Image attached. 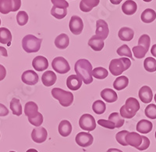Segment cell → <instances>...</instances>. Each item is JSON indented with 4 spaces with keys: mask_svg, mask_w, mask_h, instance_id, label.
<instances>
[{
    "mask_svg": "<svg viewBox=\"0 0 156 152\" xmlns=\"http://www.w3.org/2000/svg\"><path fill=\"white\" fill-rule=\"evenodd\" d=\"M74 70L76 75L80 78L84 84L89 85L93 82L92 65L86 59L78 60L74 65Z\"/></svg>",
    "mask_w": 156,
    "mask_h": 152,
    "instance_id": "6da1fadb",
    "label": "cell"
},
{
    "mask_svg": "<svg viewBox=\"0 0 156 152\" xmlns=\"http://www.w3.org/2000/svg\"><path fill=\"white\" fill-rule=\"evenodd\" d=\"M140 105L138 100L133 97L126 99L125 104L120 108V115L123 118H132L140 110Z\"/></svg>",
    "mask_w": 156,
    "mask_h": 152,
    "instance_id": "7a4b0ae2",
    "label": "cell"
},
{
    "mask_svg": "<svg viewBox=\"0 0 156 152\" xmlns=\"http://www.w3.org/2000/svg\"><path fill=\"white\" fill-rule=\"evenodd\" d=\"M131 66L130 60L126 57H121L119 59H113L110 61L108 65L110 73L114 76H119L122 72L128 70Z\"/></svg>",
    "mask_w": 156,
    "mask_h": 152,
    "instance_id": "3957f363",
    "label": "cell"
},
{
    "mask_svg": "<svg viewBox=\"0 0 156 152\" xmlns=\"http://www.w3.org/2000/svg\"><path fill=\"white\" fill-rule=\"evenodd\" d=\"M41 39H38L33 35H27L24 36L22 40V47L25 52L28 54L37 53L41 48Z\"/></svg>",
    "mask_w": 156,
    "mask_h": 152,
    "instance_id": "277c9868",
    "label": "cell"
},
{
    "mask_svg": "<svg viewBox=\"0 0 156 152\" xmlns=\"http://www.w3.org/2000/svg\"><path fill=\"white\" fill-rule=\"evenodd\" d=\"M53 98L58 100L62 107H69L73 102V94L71 92L66 91L60 88H53L51 90Z\"/></svg>",
    "mask_w": 156,
    "mask_h": 152,
    "instance_id": "5b68a950",
    "label": "cell"
},
{
    "mask_svg": "<svg viewBox=\"0 0 156 152\" xmlns=\"http://www.w3.org/2000/svg\"><path fill=\"white\" fill-rule=\"evenodd\" d=\"M51 67L55 72L59 74H66L70 70L69 63L62 57H57L54 58L51 62Z\"/></svg>",
    "mask_w": 156,
    "mask_h": 152,
    "instance_id": "8992f818",
    "label": "cell"
},
{
    "mask_svg": "<svg viewBox=\"0 0 156 152\" xmlns=\"http://www.w3.org/2000/svg\"><path fill=\"white\" fill-rule=\"evenodd\" d=\"M79 125L83 130L90 132L94 130L96 128L95 119L90 114H83L79 120Z\"/></svg>",
    "mask_w": 156,
    "mask_h": 152,
    "instance_id": "52a82bcc",
    "label": "cell"
},
{
    "mask_svg": "<svg viewBox=\"0 0 156 152\" xmlns=\"http://www.w3.org/2000/svg\"><path fill=\"white\" fill-rule=\"evenodd\" d=\"M76 143L81 147H87L93 143L94 138L89 132H79L75 138Z\"/></svg>",
    "mask_w": 156,
    "mask_h": 152,
    "instance_id": "ba28073f",
    "label": "cell"
},
{
    "mask_svg": "<svg viewBox=\"0 0 156 152\" xmlns=\"http://www.w3.org/2000/svg\"><path fill=\"white\" fill-rule=\"evenodd\" d=\"M69 27L72 34L76 35L81 34L83 28V20L80 17L73 16L69 20Z\"/></svg>",
    "mask_w": 156,
    "mask_h": 152,
    "instance_id": "9c48e42d",
    "label": "cell"
},
{
    "mask_svg": "<svg viewBox=\"0 0 156 152\" xmlns=\"http://www.w3.org/2000/svg\"><path fill=\"white\" fill-rule=\"evenodd\" d=\"M95 35L101 38V39L105 40L108 37L109 34V28H108V24L104 20H98L96 22V31Z\"/></svg>",
    "mask_w": 156,
    "mask_h": 152,
    "instance_id": "30bf717a",
    "label": "cell"
},
{
    "mask_svg": "<svg viewBox=\"0 0 156 152\" xmlns=\"http://www.w3.org/2000/svg\"><path fill=\"white\" fill-rule=\"evenodd\" d=\"M48 137V132L44 128H34L31 132V138L33 141L37 143H44Z\"/></svg>",
    "mask_w": 156,
    "mask_h": 152,
    "instance_id": "8fae6325",
    "label": "cell"
},
{
    "mask_svg": "<svg viewBox=\"0 0 156 152\" xmlns=\"http://www.w3.org/2000/svg\"><path fill=\"white\" fill-rule=\"evenodd\" d=\"M22 82L28 86H34L38 82V75L34 71L27 70L25 71L21 76Z\"/></svg>",
    "mask_w": 156,
    "mask_h": 152,
    "instance_id": "7c38bea8",
    "label": "cell"
},
{
    "mask_svg": "<svg viewBox=\"0 0 156 152\" xmlns=\"http://www.w3.org/2000/svg\"><path fill=\"white\" fill-rule=\"evenodd\" d=\"M139 98L140 101L144 104H149L153 99V93L151 89L147 86H142L139 90Z\"/></svg>",
    "mask_w": 156,
    "mask_h": 152,
    "instance_id": "4fadbf2b",
    "label": "cell"
},
{
    "mask_svg": "<svg viewBox=\"0 0 156 152\" xmlns=\"http://www.w3.org/2000/svg\"><path fill=\"white\" fill-rule=\"evenodd\" d=\"M32 66L37 72H44L48 68V61L42 56H37L32 61Z\"/></svg>",
    "mask_w": 156,
    "mask_h": 152,
    "instance_id": "5bb4252c",
    "label": "cell"
},
{
    "mask_svg": "<svg viewBox=\"0 0 156 152\" xmlns=\"http://www.w3.org/2000/svg\"><path fill=\"white\" fill-rule=\"evenodd\" d=\"M126 142L127 145H129L131 147L136 148V147H138L141 144L142 136L138 134L137 132H129L126 136Z\"/></svg>",
    "mask_w": 156,
    "mask_h": 152,
    "instance_id": "9a60e30c",
    "label": "cell"
},
{
    "mask_svg": "<svg viewBox=\"0 0 156 152\" xmlns=\"http://www.w3.org/2000/svg\"><path fill=\"white\" fill-rule=\"evenodd\" d=\"M66 86L70 90L76 91L81 87L82 80L76 75H71L66 79Z\"/></svg>",
    "mask_w": 156,
    "mask_h": 152,
    "instance_id": "2e32d148",
    "label": "cell"
},
{
    "mask_svg": "<svg viewBox=\"0 0 156 152\" xmlns=\"http://www.w3.org/2000/svg\"><path fill=\"white\" fill-rule=\"evenodd\" d=\"M153 129V124L151 122L146 119L140 120L138 123L136 124V131L141 134H147L151 132Z\"/></svg>",
    "mask_w": 156,
    "mask_h": 152,
    "instance_id": "e0dca14e",
    "label": "cell"
},
{
    "mask_svg": "<svg viewBox=\"0 0 156 152\" xmlns=\"http://www.w3.org/2000/svg\"><path fill=\"white\" fill-rule=\"evenodd\" d=\"M56 75L52 71L44 72L42 76H41L42 83L44 84V86H47V87H49V86H51L52 85L55 84V82H56Z\"/></svg>",
    "mask_w": 156,
    "mask_h": 152,
    "instance_id": "ac0fdd59",
    "label": "cell"
},
{
    "mask_svg": "<svg viewBox=\"0 0 156 152\" xmlns=\"http://www.w3.org/2000/svg\"><path fill=\"white\" fill-rule=\"evenodd\" d=\"M101 97L107 103H114L118 99L117 93L112 89H104L101 92Z\"/></svg>",
    "mask_w": 156,
    "mask_h": 152,
    "instance_id": "d6986e66",
    "label": "cell"
},
{
    "mask_svg": "<svg viewBox=\"0 0 156 152\" xmlns=\"http://www.w3.org/2000/svg\"><path fill=\"white\" fill-rule=\"evenodd\" d=\"M137 9V5L133 0H126L122 5V11L128 16L134 14Z\"/></svg>",
    "mask_w": 156,
    "mask_h": 152,
    "instance_id": "ffe728a7",
    "label": "cell"
},
{
    "mask_svg": "<svg viewBox=\"0 0 156 152\" xmlns=\"http://www.w3.org/2000/svg\"><path fill=\"white\" fill-rule=\"evenodd\" d=\"M72 130H73L72 125L67 120H62L58 125V131L59 132V134L63 136V137H66V136H69L71 132H72Z\"/></svg>",
    "mask_w": 156,
    "mask_h": 152,
    "instance_id": "44dd1931",
    "label": "cell"
},
{
    "mask_svg": "<svg viewBox=\"0 0 156 152\" xmlns=\"http://www.w3.org/2000/svg\"><path fill=\"white\" fill-rule=\"evenodd\" d=\"M88 45L94 51H101L105 46L104 40L97 35H93L88 41Z\"/></svg>",
    "mask_w": 156,
    "mask_h": 152,
    "instance_id": "7402d4cb",
    "label": "cell"
},
{
    "mask_svg": "<svg viewBox=\"0 0 156 152\" xmlns=\"http://www.w3.org/2000/svg\"><path fill=\"white\" fill-rule=\"evenodd\" d=\"M69 44V36L66 34H60L57 36L55 39V45L59 50H65Z\"/></svg>",
    "mask_w": 156,
    "mask_h": 152,
    "instance_id": "603a6c76",
    "label": "cell"
},
{
    "mask_svg": "<svg viewBox=\"0 0 156 152\" xmlns=\"http://www.w3.org/2000/svg\"><path fill=\"white\" fill-rule=\"evenodd\" d=\"M100 2V0H81L80 2V9L83 12H90L93 8L96 7Z\"/></svg>",
    "mask_w": 156,
    "mask_h": 152,
    "instance_id": "cb8c5ba5",
    "label": "cell"
},
{
    "mask_svg": "<svg viewBox=\"0 0 156 152\" xmlns=\"http://www.w3.org/2000/svg\"><path fill=\"white\" fill-rule=\"evenodd\" d=\"M118 35H119V38L122 40V41L129 42L131 41L133 39L134 32H133V29L129 28L127 27H124L122 28L119 31Z\"/></svg>",
    "mask_w": 156,
    "mask_h": 152,
    "instance_id": "d4e9b609",
    "label": "cell"
},
{
    "mask_svg": "<svg viewBox=\"0 0 156 152\" xmlns=\"http://www.w3.org/2000/svg\"><path fill=\"white\" fill-rule=\"evenodd\" d=\"M129 84V79L126 76L122 75V76H119L118 78L115 79V80L113 82V87L115 90H124L125 88H126Z\"/></svg>",
    "mask_w": 156,
    "mask_h": 152,
    "instance_id": "484cf974",
    "label": "cell"
},
{
    "mask_svg": "<svg viewBox=\"0 0 156 152\" xmlns=\"http://www.w3.org/2000/svg\"><path fill=\"white\" fill-rule=\"evenodd\" d=\"M140 19L144 23L150 24L156 19V13L152 9H146L143 11L140 16Z\"/></svg>",
    "mask_w": 156,
    "mask_h": 152,
    "instance_id": "4316f807",
    "label": "cell"
},
{
    "mask_svg": "<svg viewBox=\"0 0 156 152\" xmlns=\"http://www.w3.org/2000/svg\"><path fill=\"white\" fill-rule=\"evenodd\" d=\"M9 107H10L12 114L14 115H16V116H20L22 115V113H23L21 103H20L19 99L12 98V100L10 101Z\"/></svg>",
    "mask_w": 156,
    "mask_h": 152,
    "instance_id": "83f0119b",
    "label": "cell"
},
{
    "mask_svg": "<svg viewBox=\"0 0 156 152\" xmlns=\"http://www.w3.org/2000/svg\"><path fill=\"white\" fill-rule=\"evenodd\" d=\"M12 41V34L6 28H0V43L10 45Z\"/></svg>",
    "mask_w": 156,
    "mask_h": 152,
    "instance_id": "f1b7e54d",
    "label": "cell"
},
{
    "mask_svg": "<svg viewBox=\"0 0 156 152\" xmlns=\"http://www.w3.org/2000/svg\"><path fill=\"white\" fill-rule=\"evenodd\" d=\"M108 120L111 121L112 123H114L115 128H120L124 125L125 120L122 118L120 114L118 112H112L111 115L108 116Z\"/></svg>",
    "mask_w": 156,
    "mask_h": 152,
    "instance_id": "f546056e",
    "label": "cell"
},
{
    "mask_svg": "<svg viewBox=\"0 0 156 152\" xmlns=\"http://www.w3.org/2000/svg\"><path fill=\"white\" fill-rule=\"evenodd\" d=\"M37 112H38V106L36 103L33 102V101H29L25 104L24 114L27 117L32 116Z\"/></svg>",
    "mask_w": 156,
    "mask_h": 152,
    "instance_id": "4dcf8cb0",
    "label": "cell"
},
{
    "mask_svg": "<svg viewBox=\"0 0 156 152\" xmlns=\"http://www.w3.org/2000/svg\"><path fill=\"white\" fill-rule=\"evenodd\" d=\"M12 0H0V13L2 14H8L9 12H12Z\"/></svg>",
    "mask_w": 156,
    "mask_h": 152,
    "instance_id": "1f68e13d",
    "label": "cell"
},
{
    "mask_svg": "<svg viewBox=\"0 0 156 152\" xmlns=\"http://www.w3.org/2000/svg\"><path fill=\"white\" fill-rule=\"evenodd\" d=\"M51 14L55 17L56 19L61 20L64 18L67 14V9L61 7H56V6H52L51 9Z\"/></svg>",
    "mask_w": 156,
    "mask_h": 152,
    "instance_id": "d6a6232c",
    "label": "cell"
},
{
    "mask_svg": "<svg viewBox=\"0 0 156 152\" xmlns=\"http://www.w3.org/2000/svg\"><path fill=\"white\" fill-rule=\"evenodd\" d=\"M108 75V72L104 68L98 67L92 70V76L97 79H105Z\"/></svg>",
    "mask_w": 156,
    "mask_h": 152,
    "instance_id": "836d02e7",
    "label": "cell"
},
{
    "mask_svg": "<svg viewBox=\"0 0 156 152\" xmlns=\"http://www.w3.org/2000/svg\"><path fill=\"white\" fill-rule=\"evenodd\" d=\"M92 109L94 112L97 114V115H102L103 113L105 111V110H106V105H105V104L103 102L102 100H98L94 101V104H93Z\"/></svg>",
    "mask_w": 156,
    "mask_h": 152,
    "instance_id": "e575fe53",
    "label": "cell"
},
{
    "mask_svg": "<svg viewBox=\"0 0 156 152\" xmlns=\"http://www.w3.org/2000/svg\"><path fill=\"white\" fill-rule=\"evenodd\" d=\"M144 68L148 72H156V60L151 57H147L144 61Z\"/></svg>",
    "mask_w": 156,
    "mask_h": 152,
    "instance_id": "d590c367",
    "label": "cell"
},
{
    "mask_svg": "<svg viewBox=\"0 0 156 152\" xmlns=\"http://www.w3.org/2000/svg\"><path fill=\"white\" fill-rule=\"evenodd\" d=\"M27 118H28L29 122L36 127H40L43 123V115L40 112L36 113L35 115L27 117Z\"/></svg>",
    "mask_w": 156,
    "mask_h": 152,
    "instance_id": "8d00e7d4",
    "label": "cell"
},
{
    "mask_svg": "<svg viewBox=\"0 0 156 152\" xmlns=\"http://www.w3.org/2000/svg\"><path fill=\"white\" fill-rule=\"evenodd\" d=\"M133 54L134 57L137 59H142L145 57L147 51L144 47L141 46H133Z\"/></svg>",
    "mask_w": 156,
    "mask_h": 152,
    "instance_id": "74e56055",
    "label": "cell"
},
{
    "mask_svg": "<svg viewBox=\"0 0 156 152\" xmlns=\"http://www.w3.org/2000/svg\"><path fill=\"white\" fill-rule=\"evenodd\" d=\"M116 52L117 54L121 56V57L126 56V57H128L130 59H133V55H132L131 50H130V49L129 48V46L127 45H125L124 44V45L121 46L120 47L117 49Z\"/></svg>",
    "mask_w": 156,
    "mask_h": 152,
    "instance_id": "f35d334b",
    "label": "cell"
},
{
    "mask_svg": "<svg viewBox=\"0 0 156 152\" xmlns=\"http://www.w3.org/2000/svg\"><path fill=\"white\" fill-rule=\"evenodd\" d=\"M151 45V39L150 36L147 34L142 35L138 39V46H141L144 47L147 51L149 50V47Z\"/></svg>",
    "mask_w": 156,
    "mask_h": 152,
    "instance_id": "ab89813d",
    "label": "cell"
},
{
    "mask_svg": "<svg viewBox=\"0 0 156 152\" xmlns=\"http://www.w3.org/2000/svg\"><path fill=\"white\" fill-rule=\"evenodd\" d=\"M145 115L151 119H156V105L154 104H150L147 106L144 110Z\"/></svg>",
    "mask_w": 156,
    "mask_h": 152,
    "instance_id": "60d3db41",
    "label": "cell"
},
{
    "mask_svg": "<svg viewBox=\"0 0 156 152\" xmlns=\"http://www.w3.org/2000/svg\"><path fill=\"white\" fill-rule=\"evenodd\" d=\"M29 19L28 14L25 11H20L16 15V20L18 24L20 26H23L27 23Z\"/></svg>",
    "mask_w": 156,
    "mask_h": 152,
    "instance_id": "b9f144b4",
    "label": "cell"
},
{
    "mask_svg": "<svg viewBox=\"0 0 156 152\" xmlns=\"http://www.w3.org/2000/svg\"><path fill=\"white\" fill-rule=\"evenodd\" d=\"M129 132H128L127 130H122L119 132H117V134L115 135V139H116L117 142L119 144L122 145V146H124V147L128 146L126 142V136Z\"/></svg>",
    "mask_w": 156,
    "mask_h": 152,
    "instance_id": "7bdbcfd3",
    "label": "cell"
},
{
    "mask_svg": "<svg viewBox=\"0 0 156 152\" xmlns=\"http://www.w3.org/2000/svg\"><path fill=\"white\" fill-rule=\"evenodd\" d=\"M98 124L104 128H106V129H114L115 128L114 123H112L111 121L109 120H105V119H99L98 121Z\"/></svg>",
    "mask_w": 156,
    "mask_h": 152,
    "instance_id": "ee69618b",
    "label": "cell"
},
{
    "mask_svg": "<svg viewBox=\"0 0 156 152\" xmlns=\"http://www.w3.org/2000/svg\"><path fill=\"white\" fill-rule=\"evenodd\" d=\"M149 146H150V140H149L148 138L145 136H142L141 144L138 147H136V149L139 150H144L148 148Z\"/></svg>",
    "mask_w": 156,
    "mask_h": 152,
    "instance_id": "f6af8a7d",
    "label": "cell"
},
{
    "mask_svg": "<svg viewBox=\"0 0 156 152\" xmlns=\"http://www.w3.org/2000/svg\"><path fill=\"white\" fill-rule=\"evenodd\" d=\"M51 2L53 4L54 6H56V7L65 8V9H67L69 7V3L66 0H51Z\"/></svg>",
    "mask_w": 156,
    "mask_h": 152,
    "instance_id": "bcb514c9",
    "label": "cell"
},
{
    "mask_svg": "<svg viewBox=\"0 0 156 152\" xmlns=\"http://www.w3.org/2000/svg\"><path fill=\"white\" fill-rule=\"evenodd\" d=\"M12 6H13L12 12H16L21 6V0H12Z\"/></svg>",
    "mask_w": 156,
    "mask_h": 152,
    "instance_id": "7dc6e473",
    "label": "cell"
},
{
    "mask_svg": "<svg viewBox=\"0 0 156 152\" xmlns=\"http://www.w3.org/2000/svg\"><path fill=\"white\" fill-rule=\"evenodd\" d=\"M8 114H9V110L7 109V107L2 104H0V116H6Z\"/></svg>",
    "mask_w": 156,
    "mask_h": 152,
    "instance_id": "c3c4849f",
    "label": "cell"
},
{
    "mask_svg": "<svg viewBox=\"0 0 156 152\" xmlns=\"http://www.w3.org/2000/svg\"><path fill=\"white\" fill-rule=\"evenodd\" d=\"M6 75V70L3 65H0V82L3 80Z\"/></svg>",
    "mask_w": 156,
    "mask_h": 152,
    "instance_id": "681fc988",
    "label": "cell"
},
{
    "mask_svg": "<svg viewBox=\"0 0 156 152\" xmlns=\"http://www.w3.org/2000/svg\"><path fill=\"white\" fill-rule=\"evenodd\" d=\"M0 56H3V57H8L7 50L5 47L0 46Z\"/></svg>",
    "mask_w": 156,
    "mask_h": 152,
    "instance_id": "f907efd6",
    "label": "cell"
},
{
    "mask_svg": "<svg viewBox=\"0 0 156 152\" xmlns=\"http://www.w3.org/2000/svg\"><path fill=\"white\" fill-rule=\"evenodd\" d=\"M151 54H152L154 57L156 58V44H154V45H153V46H151Z\"/></svg>",
    "mask_w": 156,
    "mask_h": 152,
    "instance_id": "816d5d0a",
    "label": "cell"
},
{
    "mask_svg": "<svg viewBox=\"0 0 156 152\" xmlns=\"http://www.w3.org/2000/svg\"><path fill=\"white\" fill-rule=\"evenodd\" d=\"M107 152H123V151H122L121 150L117 148H109L108 150H107Z\"/></svg>",
    "mask_w": 156,
    "mask_h": 152,
    "instance_id": "f5cc1de1",
    "label": "cell"
},
{
    "mask_svg": "<svg viewBox=\"0 0 156 152\" xmlns=\"http://www.w3.org/2000/svg\"><path fill=\"white\" fill-rule=\"evenodd\" d=\"M122 0H110V2H112L113 5H119Z\"/></svg>",
    "mask_w": 156,
    "mask_h": 152,
    "instance_id": "db71d44e",
    "label": "cell"
},
{
    "mask_svg": "<svg viewBox=\"0 0 156 152\" xmlns=\"http://www.w3.org/2000/svg\"><path fill=\"white\" fill-rule=\"evenodd\" d=\"M26 152H38V151H37V150H36V149L30 148V149H28V150H27Z\"/></svg>",
    "mask_w": 156,
    "mask_h": 152,
    "instance_id": "11a10c76",
    "label": "cell"
},
{
    "mask_svg": "<svg viewBox=\"0 0 156 152\" xmlns=\"http://www.w3.org/2000/svg\"><path fill=\"white\" fill-rule=\"evenodd\" d=\"M143 1H144V2H151L152 0H143Z\"/></svg>",
    "mask_w": 156,
    "mask_h": 152,
    "instance_id": "9f6ffc18",
    "label": "cell"
},
{
    "mask_svg": "<svg viewBox=\"0 0 156 152\" xmlns=\"http://www.w3.org/2000/svg\"><path fill=\"white\" fill-rule=\"evenodd\" d=\"M154 101H155V103H156V93H155V95H154Z\"/></svg>",
    "mask_w": 156,
    "mask_h": 152,
    "instance_id": "6f0895ef",
    "label": "cell"
},
{
    "mask_svg": "<svg viewBox=\"0 0 156 152\" xmlns=\"http://www.w3.org/2000/svg\"><path fill=\"white\" fill-rule=\"evenodd\" d=\"M0 25H1V20H0Z\"/></svg>",
    "mask_w": 156,
    "mask_h": 152,
    "instance_id": "680465c9",
    "label": "cell"
},
{
    "mask_svg": "<svg viewBox=\"0 0 156 152\" xmlns=\"http://www.w3.org/2000/svg\"><path fill=\"white\" fill-rule=\"evenodd\" d=\"M155 138H156V131H155Z\"/></svg>",
    "mask_w": 156,
    "mask_h": 152,
    "instance_id": "91938a15",
    "label": "cell"
},
{
    "mask_svg": "<svg viewBox=\"0 0 156 152\" xmlns=\"http://www.w3.org/2000/svg\"><path fill=\"white\" fill-rule=\"evenodd\" d=\"M9 152H16V151H9Z\"/></svg>",
    "mask_w": 156,
    "mask_h": 152,
    "instance_id": "94428289",
    "label": "cell"
}]
</instances>
